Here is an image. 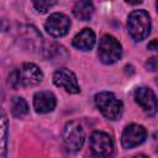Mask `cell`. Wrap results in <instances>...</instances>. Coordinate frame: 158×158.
Returning a JSON list of instances; mask_svg holds the SVG:
<instances>
[{
	"label": "cell",
	"instance_id": "20",
	"mask_svg": "<svg viewBox=\"0 0 158 158\" xmlns=\"http://www.w3.org/2000/svg\"><path fill=\"white\" fill-rule=\"evenodd\" d=\"M148 49H151V51L158 49V40H152V41L148 43Z\"/></svg>",
	"mask_w": 158,
	"mask_h": 158
},
{
	"label": "cell",
	"instance_id": "22",
	"mask_svg": "<svg viewBox=\"0 0 158 158\" xmlns=\"http://www.w3.org/2000/svg\"><path fill=\"white\" fill-rule=\"evenodd\" d=\"M157 10H158V0H157Z\"/></svg>",
	"mask_w": 158,
	"mask_h": 158
},
{
	"label": "cell",
	"instance_id": "7",
	"mask_svg": "<svg viewBox=\"0 0 158 158\" xmlns=\"http://www.w3.org/2000/svg\"><path fill=\"white\" fill-rule=\"evenodd\" d=\"M70 27V20L67 15L60 14V12H54L52 14L46 23H44V28L46 31L53 36V37H63L68 33Z\"/></svg>",
	"mask_w": 158,
	"mask_h": 158
},
{
	"label": "cell",
	"instance_id": "2",
	"mask_svg": "<svg viewBox=\"0 0 158 158\" xmlns=\"http://www.w3.org/2000/svg\"><path fill=\"white\" fill-rule=\"evenodd\" d=\"M95 104L100 112L109 120H118L123 111L122 101L110 91H101L95 95Z\"/></svg>",
	"mask_w": 158,
	"mask_h": 158
},
{
	"label": "cell",
	"instance_id": "17",
	"mask_svg": "<svg viewBox=\"0 0 158 158\" xmlns=\"http://www.w3.org/2000/svg\"><path fill=\"white\" fill-rule=\"evenodd\" d=\"M6 138H7V122L5 112H1V158H5L6 154Z\"/></svg>",
	"mask_w": 158,
	"mask_h": 158
},
{
	"label": "cell",
	"instance_id": "12",
	"mask_svg": "<svg viewBox=\"0 0 158 158\" xmlns=\"http://www.w3.org/2000/svg\"><path fill=\"white\" fill-rule=\"evenodd\" d=\"M33 107L40 114L51 112L56 107V96L51 91H38L33 96Z\"/></svg>",
	"mask_w": 158,
	"mask_h": 158
},
{
	"label": "cell",
	"instance_id": "14",
	"mask_svg": "<svg viewBox=\"0 0 158 158\" xmlns=\"http://www.w3.org/2000/svg\"><path fill=\"white\" fill-rule=\"evenodd\" d=\"M73 14L78 20H90L94 14V5L91 0H78L73 7Z\"/></svg>",
	"mask_w": 158,
	"mask_h": 158
},
{
	"label": "cell",
	"instance_id": "11",
	"mask_svg": "<svg viewBox=\"0 0 158 158\" xmlns=\"http://www.w3.org/2000/svg\"><path fill=\"white\" fill-rule=\"evenodd\" d=\"M19 35H20V42L26 49L37 51L38 48H41V42H42L41 33L33 26L30 25L22 26L19 31Z\"/></svg>",
	"mask_w": 158,
	"mask_h": 158
},
{
	"label": "cell",
	"instance_id": "15",
	"mask_svg": "<svg viewBox=\"0 0 158 158\" xmlns=\"http://www.w3.org/2000/svg\"><path fill=\"white\" fill-rule=\"evenodd\" d=\"M11 112L15 117H23L28 114V105L23 98H14L11 102Z\"/></svg>",
	"mask_w": 158,
	"mask_h": 158
},
{
	"label": "cell",
	"instance_id": "6",
	"mask_svg": "<svg viewBox=\"0 0 158 158\" xmlns=\"http://www.w3.org/2000/svg\"><path fill=\"white\" fill-rule=\"evenodd\" d=\"M89 144L91 153L96 157H109L114 153V141L106 132L94 131L90 135Z\"/></svg>",
	"mask_w": 158,
	"mask_h": 158
},
{
	"label": "cell",
	"instance_id": "9",
	"mask_svg": "<svg viewBox=\"0 0 158 158\" xmlns=\"http://www.w3.org/2000/svg\"><path fill=\"white\" fill-rule=\"evenodd\" d=\"M147 137V131L143 126L131 123L125 127L121 137V143L123 148H133L144 142Z\"/></svg>",
	"mask_w": 158,
	"mask_h": 158
},
{
	"label": "cell",
	"instance_id": "10",
	"mask_svg": "<svg viewBox=\"0 0 158 158\" xmlns=\"http://www.w3.org/2000/svg\"><path fill=\"white\" fill-rule=\"evenodd\" d=\"M53 83H54V85L65 89L70 94H78L80 91L75 74L72 70L65 69V68H62V69H58L54 72Z\"/></svg>",
	"mask_w": 158,
	"mask_h": 158
},
{
	"label": "cell",
	"instance_id": "18",
	"mask_svg": "<svg viewBox=\"0 0 158 158\" xmlns=\"http://www.w3.org/2000/svg\"><path fill=\"white\" fill-rule=\"evenodd\" d=\"M57 1L58 0H32L35 9L38 12H42V14L47 12L51 7H53L57 4Z\"/></svg>",
	"mask_w": 158,
	"mask_h": 158
},
{
	"label": "cell",
	"instance_id": "1",
	"mask_svg": "<svg viewBox=\"0 0 158 158\" xmlns=\"http://www.w3.org/2000/svg\"><path fill=\"white\" fill-rule=\"evenodd\" d=\"M43 73L33 63H23L20 68L15 69L9 78V83L12 88L37 85L42 81Z\"/></svg>",
	"mask_w": 158,
	"mask_h": 158
},
{
	"label": "cell",
	"instance_id": "8",
	"mask_svg": "<svg viewBox=\"0 0 158 158\" xmlns=\"http://www.w3.org/2000/svg\"><path fill=\"white\" fill-rule=\"evenodd\" d=\"M135 100L143 109V111L149 116L156 115V112L158 111L157 96L149 88H146V86L137 88L135 90Z\"/></svg>",
	"mask_w": 158,
	"mask_h": 158
},
{
	"label": "cell",
	"instance_id": "5",
	"mask_svg": "<svg viewBox=\"0 0 158 158\" xmlns=\"http://www.w3.org/2000/svg\"><path fill=\"white\" fill-rule=\"evenodd\" d=\"M85 135L84 130L77 121H70L64 126L63 130V143L67 151L78 152L84 143Z\"/></svg>",
	"mask_w": 158,
	"mask_h": 158
},
{
	"label": "cell",
	"instance_id": "21",
	"mask_svg": "<svg viewBox=\"0 0 158 158\" xmlns=\"http://www.w3.org/2000/svg\"><path fill=\"white\" fill-rule=\"evenodd\" d=\"M126 2H128V4H132V5H137V4H139V2H142L143 0H125Z\"/></svg>",
	"mask_w": 158,
	"mask_h": 158
},
{
	"label": "cell",
	"instance_id": "13",
	"mask_svg": "<svg viewBox=\"0 0 158 158\" xmlns=\"http://www.w3.org/2000/svg\"><path fill=\"white\" fill-rule=\"evenodd\" d=\"M96 37L93 30L84 28L73 40V46L80 51H90L95 44Z\"/></svg>",
	"mask_w": 158,
	"mask_h": 158
},
{
	"label": "cell",
	"instance_id": "23",
	"mask_svg": "<svg viewBox=\"0 0 158 158\" xmlns=\"http://www.w3.org/2000/svg\"><path fill=\"white\" fill-rule=\"evenodd\" d=\"M157 85H158V78H157Z\"/></svg>",
	"mask_w": 158,
	"mask_h": 158
},
{
	"label": "cell",
	"instance_id": "19",
	"mask_svg": "<svg viewBox=\"0 0 158 158\" xmlns=\"http://www.w3.org/2000/svg\"><path fill=\"white\" fill-rule=\"evenodd\" d=\"M146 68L151 72L158 70V56H153V57L148 58L146 62Z\"/></svg>",
	"mask_w": 158,
	"mask_h": 158
},
{
	"label": "cell",
	"instance_id": "3",
	"mask_svg": "<svg viewBox=\"0 0 158 158\" xmlns=\"http://www.w3.org/2000/svg\"><path fill=\"white\" fill-rule=\"evenodd\" d=\"M130 36L135 41L144 40L151 32V19L144 10H135L130 14L127 21Z\"/></svg>",
	"mask_w": 158,
	"mask_h": 158
},
{
	"label": "cell",
	"instance_id": "4",
	"mask_svg": "<svg viewBox=\"0 0 158 158\" xmlns=\"http://www.w3.org/2000/svg\"><path fill=\"white\" fill-rule=\"evenodd\" d=\"M99 58L105 64H112L117 62L122 56V47L120 42L110 36L104 35L99 41Z\"/></svg>",
	"mask_w": 158,
	"mask_h": 158
},
{
	"label": "cell",
	"instance_id": "16",
	"mask_svg": "<svg viewBox=\"0 0 158 158\" xmlns=\"http://www.w3.org/2000/svg\"><path fill=\"white\" fill-rule=\"evenodd\" d=\"M60 54H67L64 47L59 46V44H52L51 48H48L47 51V59L48 60H53V62H64L65 58L60 57Z\"/></svg>",
	"mask_w": 158,
	"mask_h": 158
}]
</instances>
